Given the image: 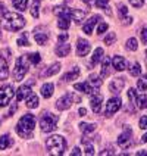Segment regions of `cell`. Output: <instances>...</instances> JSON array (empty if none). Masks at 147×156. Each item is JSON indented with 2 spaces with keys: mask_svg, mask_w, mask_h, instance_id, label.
Instances as JSON below:
<instances>
[{
  "mask_svg": "<svg viewBox=\"0 0 147 156\" xmlns=\"http://www.w3.org/2000/svg\"><path fill=\"white\" fill-rule=\"evenodd\" d=\"M2 27L6 31H18L25 27V18L16 12H5L2 16Z\"/></svg>",
  "mask_w": 147,
  "mask_h": 156,
  "instance_id": "cell-1",
  "label": "cell"
},
{
  "mask_svg": "<svg viewBox=\"0 0 147 156\" xmlns=\"http://www.w3.org/2000/svg\"><path fill=\"white\" fill-rule=\"evenodd\" d=\"M35 127V118L34 115L26 113L24 115L16 124V133L22 139H31L33 137V130Z\"/></svg>",
  "mask_w": 147,
  "mask_h": 156,
  "instance_id": "cell-2",
  "label": "cell"
},
{
  "mask_svg": "<svg viewBox=\"0 0 147 156\" xmlns=\"http://www.w3.org/2000/svg\"><path fill=\"white\" fill-rule=\"evenodd\" d=\"M46 147H47V150L50 153L61 156L66 150V140L63 139L62 136H50L49 139L46 140Z\"/></svg>",
  "mask_w": 147,
  "mask_h": 156,
  "instance_id": "cell-3",
  "label": "cell"
},
{
  "mask_svg": "<svg viewBox=\"0 0 147 156\" xmlns=\"http://www.w3.org/2000/svg\"><path fill=\"white\" fill-rule=\"evenodd\" d=\"M53 13L56 15V16L59 18V21H58V27L61 28V30H68L71 25V13H72V10H71L68 6H56V8L53 9Z\"/></svg>",
  "mask_w": 147,
  "mask_h": 156,
  "instance_id": "cell-4",
  "label": "cell"
},
{
  "mask_svg": "<svg viewBox=\"0 0 147 156\" xmlns=\"http://www.w3.org/2000/svg\"><path fill=\"white\" fill-rule=\"evenodd\" d=\"M30 58L28 55H22L18 58L16 63H15V71H13V80L15 81H21L24 80V77L26 75V72L30 69Z\"/></svg>",
  "mask_w": 147,
  "mask_h": 156,
  "instance_id": "cell-5",
  "label": "cell"
},
{
  "mask_svg": "<svg viewBox=\"0 0 147 156\" xmlns=\"http://www.w3.org/2000/svg\"><path fill=\"white\" fill-rule=\"evenodd\" d=\"M58 115H53L50 112H44L40 116V128L43 133H52L58 127Z\"/></svg>",
  "mask_w": 147,
  "mask_h": 156,
  "instance_id": "cell-6",
  "label": "cell"
},
{
  "mask_svg": "<svg viewBox=\"0 0 147 156\" xmlns=\"http://www.w3.org/2000/svg\"><path fill=\"white\" fill-rule=\"evenodd\" d=\"M81 99L75 96L74 93H66V94H63L61 99H58V102H56V108L59 109V111H66V109H69L72 103L74 102H79Z\"/></svg>",
  "mask_w": 147,
  "mask_h": 156,
  "instance_id": "cell-7",
  "label": "cell"
},
{
  "mask_svg": "<svg viewBox=\"0 0 147 156\" xmlns=\"http://www.w3.org/2000/svg\"><path fill=\"white\" fill-rule=\"evenodd\" d=\"M13 96H15V90L10 84L0 87V108L8 106L10 103V100L13 99Z\"/></svg>",
  "mask_w": 147,
  "mask_h": 156,
  "instance_id": "cell-8",
  "label": "cell"
},
{
  "mask_svg": "<svg viewBox=\"0 0 147 156\" xmlns=\"http://www.w3.org/2000/svg\"><path fill=\"white\" fill-rule=\"evenodd\" d=\"M132 143H134V140H132V131H131V128H127L118 137V146L125 150V149H130L132 146Z\"/></svg>",
  "mask_w": 147,
  "mask_h": 156,
  "instance_id": "cell-9",
  "label": "cell"
},
{
  "mask_svg": "<svg viewBox=\"0 0 147 156\" xmlns=\"http://www.w3.org/2000/svg\"><path fill=\"white\" fill-rule=\"evenodd\" d=\"M34 38L40 46L46 44L49 41V31H47V28L46 27H37L34 30Z\"/></svg>",
  "mask_w": 147,
  "mask_h": 156,
  "instance_id": "cell-10",
  "label": "cell"
},
{
  "mask_svg": "<svg viewBox=\"0 0 147 156\" xmlns=\"http://www.w3.org/2000/svg\"><path fill=\"white\" fill-rule=\"evenodd\" d=\"M121 99L119 97H113L110 99L107 105H106V116H112L113 113H116L119 109H121Z\"/></svg>",
  "mask_w": 147,
  "mask_h": 156,
  "instance_id": "cell-11",
  "label": "cell"
},
{
  "mask_svg": "<svg viewBox=\"0 0 147 156\" xmlns=\"http://www.w3.org/2000/svg\"><path fill=\"white\" fill-rule=\"evenodd\" d=\"M102 102H103V96L100 94V93H97V91H94L91 94V100H90L93 112L100 113V111H102Z\"/></svg>",
  "mask_w": 147,
  "mask_h": 156,
  "instance_id": "cell-12",
  "label": "cell"
},
{
  "mask_svg": "<svg viewBox=\"0 0 147 156\" xmlns=\"http://www.w3.org/2000/svg\"><path fill=\"white\" fill-rule=\"evenodd\" d=\"M90 49H91V44L88 43L87 40L78 38V41H77V55L78 56H86V55H88Z\"/></svg>",
  "mask_w": 147,
  "mask_h": 156,
  "instance_id": "cell-13",
  "label": "cell"
},
{
  "mask_svg": "<svg viewBox=\"0 0 147 156\" xmlns=\"http://www.w3.org/2000/svg\"><path fill=\"white\" fill-rule=\"evenodd\" d=\"M124 86H125V80H124V78H121V77L113 78L112 81H110V84H109V90H110L112 93H115V94H118V93L122 91Z\"/></svg>",
  "mask_w": 147,
  "mask_h": 156,
  "instance_id": "cell-14",
  "label": "cell"
},
{
  "mask_svg": "<svg viewBox=\"0 0 147 156\" xmlns=\"http://www.w3.org/2000/svg\"><path fill=\"white\" fill-rule=\"evenodd\" d=\"M99 21H102V18H100V15H93V16L88 19V22L87 24H84V27H82V30H84V33L86 34H91V31H93V27L99 22Z\"/></svg>",
  "mask_w": 147,
  "mask_h": 156,
  "instance_id": "cell-15",
  "label": "cell"
},
{
  "mask_svg": "<svg viewBox=\"0 0 147 156\" xmlns=\"http://www.w3.org/2000/svg\"><path fill=\"white\" fill-rule=\"evenodd\" d=\"M30 96H31V87H30V84L28 86H21L16 91V102H21V100H24V99L30 97Z\"/></svg>",
  "mask_w": 147,
  "mask_h": 156,
  "instance_id": "cell-16",
  "label": "cell"
},
{
  "mask_svg": "<svg viewBox=\"0 0 147 156\" xmlns=\"http://www.w3.org/2000/svg\"><path fill=\"white\" fill-rule=\"evenodd\" d=\"M118 10H119V18H121L122 22H125V25H130L131 22H132V18L128 15V9L125 5H118Z\"/></svg>",
  "mask_w": 147,
  "mask_h": 156,
  "instance_id": "cell-17",
  "label": "cell"
},
{
  "mask_svg": "<svg viewBox=\"0 0 147 156\" xmlns=\"http://www.w3.org/2000/svg\"><path fill=\"white\" fill-rule=\"evenodd\" d=\"M78 77H79V68H78V66H74L71 71L65 72V74L62 75V81H63V83H68V81H72V80H77Z\"/></svg>",
  "mask_w": 147,
  "mask_h": 156,
  "instance_id": "cell-18",
  "label": "cell"
},
{
  "mask_svg": "<svg viewBox=\"0 0 147 156\" xmlns=\"http://www.w3.org/2000/svg\"><path fill=\"white\" fill-rule=\"evenodd\" d=\"M69 52H71V46L68 43H59L56 46V49H54V53H56L58 56H61V58L68 56Z\"/></svg>",
  "mask_w": 147,
  "mask_h": 156,
  "instance_id": "cell-19",
  "label": "cell"
},
{
  "mask_svg": "<svg viewBox=\"0 0 147 156\" xmlns=\"http://www.w3.org/2000/svg\"><path fill=\"white\" fill-rule=\"evenodd\" d=\"M112 65L116 71H124L127 69V61L122 56H113L112 58Z\"/></svg>",
  "mask_w": 147,
  "mask_h": 156,
  "instance_id": "cell-20",
  "label": "cell"
},
{
  "mask_svg": "<svg viewBox=\"0 0 147 156\" xmlns=\"http://www.w3.org/2000/svg\"><path fill=\"white\" fill-rule=\"evenodd\" d=\"M74 88L78 90V91L86 93V94H93V93H94L93 87L90 86V83H88V81H86V83H77V84H74Z\"/></svg>",
  "mask_w": 147,
  "mask_h": 156,
  "instance_id": "cell-21",
  "label": "cell"
},
{
  "mask_svg": "<svg viewBox=\"0 0 147 156\" xmlns=\"http://www.w3.org/2000/svg\"><path fill=\"white\" fill-rule=\"evenodd\" d=\"M86 15H87V12L86 10H81V9H72V13H71L72 21H74L75 24H81L82 19L86 18Z\"/></svg>",
  "mask_w": 147,
  "mask_h": 156,
  "instance_id": "cell-22",
  "label": "cell"
},
{
  "mask_svg": "<svg viewBox=\"0 0 147 156\" xmlns=\"http://www.w3.org/2000/svg\"><path fill=\"white\" fill-rule=\"evenodd\" d=\"M9 75V68H8V61L5 58L0 56V81L3 80H8Z\"/></svg>",
  "mask_w": 147,
  "mask_h": 156,
  "instance_id": "cell-23",
  "label": "cell"
},
{
  "mask_svg": "<svg viewBox=\"0 0 147 156\" xmlns=\"http://www.w3.org/2000/svg\"><path fill=\"white\" fill-rule=\"evenodd\" d=\"M59 71H61V63H59V62H54L53 65H50L47 69L44 71L41 75L47 78V77H52V75H54V74H58Z\"/></svg>",
  "mask_w": 147,
  "mask_h": 156,
  "instance_id": "cell-24",
  "label": "cell"
},
{
  "mask_svg": "<svg viewBox=\"0 0 147 156\" xmlns=\"http://www.w3.org/2000/svg\"><path fill=\"white\" fill-rule=\"evenodd\" d=\"M110 65H112V59L110 58H104L103 62H102V77H107L110 74Z\"/></svg>",
  "mask_w": 147,
  "mask_h": 156,
  "instance_id": "cell-25",
  "label": "cell"
},
{
  "mask_svg": "<svg viewBox=\"0 0 147 156\" xmlns=\"http://www.w3.org/2000/svg\"><path fill=\"white\" fill-rule=\"evenodd\" d=\"M94 3L97 8L103 9L106 15H109V16L112 15V10H110V6H109V0H94Z\"/></svg>",
  "mask_w": 147,
  "mask_h": 156,
  "instance_id": "cell-26",
  "label": "cell"
},
{
  "mask_svg": "<svg viewBox=\"0 0 147 156\" xmlns=\"http://www.w3.org/2000/svg\"><path fill=\"white\" fill-rule=\"evenodd\" d=\"M53 91H54V86H53L52 83H47V84H44V86L41 87V96H43L44 99L52 97Z\"/></svg>",
  "mask_w": 147,
  "mask_h": 156,
  "instance_id": "cell-27",
  "label": "cell"
},
{
  "mask_svg": "<svg viewBox=\"0 0 147 156\" xmlns=\"http://www.w3.org/2000/svg\"><path fill=\"white\" fill-rule=\"evenodd\" d=\"M12 139H10V136L9 134H3L2 137H0V150H5V149H9L12 146Z\"/></svg>",
  "mask_w": 147,
  "mask_h": 156,
  "instance_id": "cell-28",
  "label": "cell"
},
{
  "mask_svg": "<svg viewBox=\"0 0 147 156\" xmlns=\"http://www.w3.org/2000/svg\"><path fill=\"white\" fill-rule=\"evenodd\" d=\"M103 49L102 47H97L94 50V55H93V59H91V63H90V68H93L96 63H99L100 62V59L103 58Z\"/></svg>",
  "mask_w": 147,
  "mask_h": 156,
  "instance_id": "cell-29",
  "label": "cell"
},
{
  "mask_svg": "<svg viewBox=\"0 0 147 156\" xmlns=\"http://www.w3.org/2000/svg\"><path fill=\"white\" fill-rule=\"evenodd\" d=\"M88 83H90V86L93 87V90H94V91H97V88L102 86V80H100V77H99V75H96V74L90 75V78H88Z\"/></svg>",
  "mask_w": 147,
  "mask_h": 156,
  "instance_id": "cell-30",
  "label": "cell"
},
{
  "mask_svg": "<svg viewBox=\"0 0 147 156\" xmlns=\"http://www.w3.org/2000/svg\"><path fill=\"white\" fill-rule=\"evenodd\" d=\"M128 71H130L131 77H138L140 74H141V66H140L138 62H134V63H131L130 65Z\"/></svg>",
  "mask_w": 147,
  "mask_h": 156,
  "instance_id": "cell-31",
  "label": "cell"
},
{
  "mask_svg": "<svg viewBox=\"0 0 147 156\" xmlns=\"http://www.w3.org/2000/svg\"><path fill=\"white\" fill-rule=\"evenodd\" d=\"M96 128H97V125H96V124H87V122H81V124H79V130L82 131L84 134L93 133Z\"/></svg>",
  "mask_w": 147,
  "mask_h": 156,
  "instance_id": "cell-32",
  "label": "cell"
},
{
  "mask_svg": "<svg viewBox=\"0 0 147 156\" xmlns=\"http://www.w3.org/2000/svg\"><path fill=\"white\" fill-rule=\"evenodd\" d=\"M38 106V97L34 94H31L30 97H26V108L28 109H35Z\"/></svg>",
  "mask_w": 147,
  "mask_h": 156,
  "instance_id": "cell-33",
  "label": "cell"
},
{
  "mask_svg": "<svg viewBox=\"0 0 147 156\" xmlns=\"http://www.w3.org/2000/svg\"><path fill=\"white\" fill-rule=\"evenodd\" d=\"M26 6H28V0H13V8L19 12H24Z\"/></svg>",
  "mask_w": 147,
  "mask_h": 156,
  "instance_id": "cell-34",
  "label": "cell"
},
{
  "mask_svg": "<svg viewBox=\"0 0 147 156\" xmlns=\"http://www.w3.org/2000/svg\"><path fill=\"white\" fill-rule=\"evenodd\" d=\"M81 141H82V144L86 146V155H88V156L94 155V147H93V144H91V143H90L86 137H82V139H81Z\"/></svg>",
  "mask_w": 147,
  "mask_h": 156,
  "instance_id": "cell-35",
  "label": "cell"
},
{
  "mask_svg": "<svg viewBox=\"0 0 147 156\" xmlns=\"http://www.w3.org/2000/svg\"><path fill=\"white\" fill-rule=\"evenodd\" d=\"M137 108H138V109H146L147 108V96L146 94L137 96Z\"/></svg>",
  "mask_w": 147,
  "mask_h": 156,
  "instance_id": "cell-36",
  "label": "cell"
},
{
  "mask_svg": "<svg viewBox=\"0 0 147 156\" xmlns=\"http://www.w3.org/2000/svg\"><path fill=\"white\" fill-rule=\"evenodd\" d=\"M137 88H138L140 91H146L147 90V74L143 75V77L137 81Z\"/></svg>",
  "mask_w": 147,
  "mask_h": 156,
  "instance_id": "cell-37",
  "label": "cell"
},
{
  "mask_svg": "<svg viewBox=\"0 0 147 156\" xmlns=\"http://www.w3.org/2000/svg\"><path fill=\"white\" fill-rule=\"evenodd\" d=\"M38 9H40V0H34V3L31 6V15L34 18H38V15H40Z\"/></svg>",
  "mask_w": 147,
  "mask_h": 156,
  "instance_id": "cell-38",
  "label": "cell"
},
{
  "mask_svg": "<svg viewBox=\"0 0 147 156\" xmlns=\"http://www.w3.org/2000/svg\"><path fill=\"white\" fill-rule=\"evenodd\" d=\"M137 47H138V41H137L135 38H130V40L127 41V49H128V50L134 52V50H137Z\"/></svg>",
  "mask_w": 147,
  "mask_h": 156,
  "instance_id": "cell-39",
  "label": "cell"
},
{
  "mask_svg": "<svg viewBox=\"0 0 147 156\" xmlns=\"http://www.w3.org/2000/svg\"><path fill=\"white\" fill-rule=\"evenodd\" d=\"M19 46H30V41H28V37H26V33H22V34L18 37V41H16Z\"/></svg>",
  "mask_w": 147,
  "mask_h": 156,
  "instance_id": "cell-40",
  "label": "cell"
},
{
  "mask_svg": "<svg viewBox=\"0 0 147 156\" xmlns=\"http://www.w3.org/2000/svg\"><path fill=\"white\" fill-rule=\"evenodd\" d=\"M115 41H116V34L115 33H109L104 37V44H107V46H112Z\"/></svg>",
  "mask_w": 147,
  "mask_h": 156,
  "instance_id": "cell-41",
  "label": "cell"
},
{
  "mask_svg": "<svg viewBox=\"0 0 147 156\" xmlns=\"http://www.w3.org/2000/svg\"><path fill=\"white\" fill-rule=\"evenodd\" d=\"M28 58H30V62H31L33 65H38L40 61H41V56H40L38 53H31V55H28Z\"/></svg>",
  "mask_w": 147,
  "mask_h": 156,
  "instance_id": "cell-42",
  "label": "cell"
},
{
  "mask_svg": "<svg viewBox=\"0 0 147 156\" xmlns=\"http://www.w3.org/2000/svg\"><path fill=\"white\" fill-rule=\"evenodd\" d=\"M128 97H130V100L132 102V105L135 106V105H137V94H135V90H134V88H130V90H128Z\"/></svg>",
  "mask_w": 147,
  "mask_h": 156,
  "instance_id": "cell-43",
  "label": "cell"
},
{
  "mask_svg": "<svg viewBox=\"0 0 147 156\" xmlns=\"http://www.w3.org/2000/svg\"><path fill=\"white\" fill-rule=\"evenodd\" d=\"M107 28H109V25L106 24V22H100L99 24V27H97V34H103V33H106L107 31Z\"/></svg>",
  "mask_w": 147,
  "mask_h": 156,
  "instance_id": "cell-44",
  "label": "cell"
},
{
  "mask_svg": "<svg viewBox=\"0 0 147 156\" xmlns=\"http://www.w3.org/2000/svg\"><path fill=\"white\" fill-rule=\"evenodd\" d=\"M130 3L134 6V8H143L144 0H130Z\"/></svg>",
  "mask_w": 147,
  "mask_h": 156,
  "instance_id": "cell-45",
  "label": "cell"
},
{
  "mask_svg": "<svg viewBox=\"0 0 147 156\" xmlns=\"http://www.w3.org/2000/svg\"><path fill=\"white\" fill-rule=\"evenodd\" d=\"M0 56H2V58H5L6 61H9V58H10V50H9V49H2Z\"/></svg>",
  "mask_w": 147,
  "mask_h": 156,
  "instance_id": "cell-46",
  "label": "cell"
},
{
  "mask_svg": "<svg viewBox=\"0 0 147 156\" xmlns=\"http://www.w3.org/2000/svg\"><path fill=\"white\" fill-rule=\"evenodd\" d=\"M140 34H141V41H143L144 44H147V27H144V28L141 30Z\"/></svg>",
  "mask_w": 147,
  "mask_h": 156,
  "instance_id": "cell-47",
  "label": "cell"
},
{
  "mask_svg": "<svg viewBox=\"0 0 147 156\" xmlns=\"http://www.w3.org/2000/svg\"><path fill=\"white\" fill-rule=\"evenodd\" d=\"M140 128L141 130H147V116H141V119H140Z\"/></svg>",
  "mask_w": 147,
  "mask_h": 156,
  "instance_id": "cell-48",
  "label": "cell"
},
{
  "mask_svg": "<svg viewBox=\"0 0 147 156\" xmlns=\"http://www.w3.org/2000/svg\"><path fill=\"white\" fill-rule=\"evenodd\" d=\"M68 38H69V35L68 34H61L59 37H58L59 43H66V41H68Z\"/></svg>",
  "mask_w": 147,
  "mask_h": 156,
  "instance_id": "cell-49",
  "label": "cell"
},
{
  "mask_svg": "<svg viewBox=\"0 0 147 156\" xmlns=\"http://www.w3.org/2000/svg\"><path fill=\"white\" fill-rule=\"evenodd\" d=\"M100 155H115V150L112 149H104V150H102L100 152Z\"/></svg>",
  "mask_w": 147,
  "mask_h": 156,
  "instance_id": "cell-50",
  "label": "cell"
},
{
  "mask_svg": "<svg viewBox=\"0 0 147 156\" xmlns=\"http://www.w3.org/2000/svg\"><path fill=\"white\" fill-rule=\"evenodd\" d=\"M16 108H18V105H16V103H13V106L10 108V111H9V113H8V116H12V115L15 113V111H16Z\"/></svg>",
  "mask_w": 147,
  "mask_h": 156,
  "instance_id": "cell-51",
  "label": "cell"
},
{
  "mask_svg": "<svg viewBox=\"0 0 147 156\" xmlns=\"http://www.w3.org/2000/svg\"><path fill=\"white\" fill-rule=\"evenodd\" d=\"M71 155H72V156H75V155L79 156V155H81V150H79V147H74V150L71 152Z\"/></svg>",
  "mask_w": 147,
  "mask_h": 156,
  "instance_id": "cell-52",
  "label": "cell"
},
{
  "mask_svg": "<svg viewBox=\"0 0 147 156\" xmlns=\"http://www.w3.org/2000/svg\"><path fill=\"white\" fill-rule=\"evenodd\" d=\"M5 12H6V8H5V5L0 2V15H3Z\"/></svg>",
  "mask_w": 147,
  "mask_h": 156,
  "instance_id": "cell-53",
  "label": "cell"
},
{
  "mask_svg": "<svg viewBox=\"0 0 147 156\" xmlns=\"http://www.w3.org/2000/svg\"><path fill=\"white\" fill-rule=\"evenodd\" d=\"M86 113H87V111L84 109V108H81V109H79V116H86Z\"/></svg>",
  "mask_w": 147,
  "mask_h": 156,
  "instance_id": "cell-54",
  "label": "cell"
},
{
  "mask_svg": "<svg viewBox=\"0 0 147 156\" xmlns=\"http://www.w3.org/2000/svg\"><path fill=\"white\" fill-rule=\"evenodd\" d=\"M82 2H84L86 5H88V8H90V6H91V3H93L94 0H82Z\"/></svg>",
  "mask_w": 147,
  "mask_h": 156,
  "instance_id": "cell-55",
  "label": "cell"
},
{
  "mask_svg": "<svg viewBox=\"0 0 147 156\" xmlns=\"http://www.w3.org/2000/svg\"><path fill=\"white\" fill-rule=\"evenodd\" d=\"M137 155H138V156H146L147 155V150H141V152H138Z\"/></svg>",
  "mask_w": 147,
  "mask_h": 156,
  "instance_id": "cell-56",
  "label": "cell"
},
{
  "mask_svg": "<svg viewBox=\"0 0 147 156\" xmlns=\"http://www.w3.org/2000/svg\"><path fill=\"white\" fill-rule=\"evenodd\" d=\"M141 143H147V133L143 136V137H141Z\"/></svg>",
  "mask_w": 147,
  "mask_h": 156,
  "instance_id": "cell-57",
  "label": "cell"
},
{
  "mask_svg": "<svg viewBox=\"0 0 147 156\" xmlns=\"http://www.w3.org/2000/svg\"><path fill=\"white\" fill-rule=\"evenodd\" d=\"M0 40H2V33H0Z\"/></svg>",
  "mask_w": 147,
  "mask_h": 156,
  "instance_id": "cell-58",
  "label": "cell"
},
{
  "mask_svg": "<svg viewBox=\"0 0 147 156\" xmlns=\"http://www.w3.org/2000/svg\"><path fill=\"white\" fill-rule=\"evenodd\" d=\"M146 55H147V52H146Z\"/></svg>",
  "mask_w": 147,
  "mask_h": 156,
  "instance_id": "cell-59",
  "label": "cell"
}]
</instances>
